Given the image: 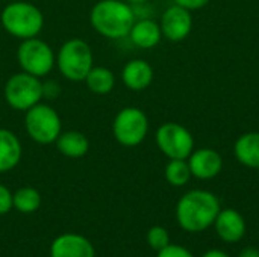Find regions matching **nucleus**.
Returning a JSON list of instances; mask_svg holds the SVG:
<instances>
[{
    "mask_svg": "<svg viewBox=\"0 0 259 257\" xmlns=\"http://www.w3.org/2000/svg\"><path fill=\"white\" fill-rule=\"evenodd\" d=\"M220 209V200L215 194L193 189L179 198L176 204V220L185 232L200 233L214 226Z\"/></svg>",
    "mask_w": 259,
    "mask_h": 257,
    "instance_id": "1",
    "label": "nucleus"
},
{
    "mask_svg": "<svg viewBox=\"0 0 259 257\" xmlns=\"http://www.w3.org/2000/svg\"><path fill=\"white\" fill-rule=\"evenodd\" d=\"M135 23L132 5L126 0H99L90 11L91 27L103 38H126Z\"/></svg>",
    "mask_w": 259,
    "mask_h": 257,
    "instance_id": "2",
    "label": "nucleus"
},
{
    "mask_svg": "<svg viewBox=\"0 0 259 257\" xmlns=\"http://www.w3.org/2000/svg\"><path fill=\"white\" fill-rule=\"evenodd\" d=\"M0 24L6 33L23 41L41 33L44 27V14L30 2H9L0 12Z\"/></svg>",
    "mask_w": 259,
    "mask_h": 257,
    "instance_id": "3",
    "label": "nucleus"
},
{
    "mask_svg": "<svg viewBox=\"0 0 259 257\" xmlns=\"http://www.w3.org/2000/svg\"><path fill=\"white\" fill-rule=\"evenodd\" d=\"M93 67V48L82 38L67 39L56 52V68L70 82H83Z\"/></svg>",
    "mask_w": 259,
    "mask_h": 257,
    "instance_id": "4",
    "label": "nucleus"
},
{
    "mask_svg": "<svg viewBox=\"0 0 259 257\" xmlns=\"http://www.w3.org/2000/svg\"><path fill=\"white\" fill-rule=\"evenodd\" d=\"M24 129L27 136L41 145L55 144L62 132L59 114L47 103H38L24 112Z\"/></svg>",
    "mask_w": 259,
    "mask_h": 257,
    "instance_id": "5",
    "label": "nucleus"
},
{
    "mask_svg": "<svg viewBox=\"0 0 259 257\" xmlns=\"http://www.w3.org/2000/svg\"><path fill=\"white\" fill-rule=\"evenodd\" d=\"M17 62L21 71L42 79L56 67V53L44 39L35 36L20 41Z\"/></svg>",
    "mask_w": 259,
    "mask_h": 257,
    "instance_id": "6",
    "label": "nucleus"
},
{
    "mask_svg": "<svg viewBox=\"0 0 259 257\" xmlns=\"http://www.w3.org/2000/svg\"><path fill=\"white\" fill-rule=\"evenodd\" d=\"M3 97L9 108L26 112L42 100V82L39 77L18 71L6 80Z\"/></svg>",
    "mask_w": 259,
    "mask_h": 257,
    "instance_id": "7",
    "label": "nucleus"
},
{
    "mask_svg": "<svg viewBox=\"0 0 259 257\" xmlns=\"http://www.w3.org/2000/svg\"><path fill=\"white\" fill-rule=\"evenodd\" d=\"M149 133V118L140 108L127 106L117 112L112 121L115 141L127 148L140 145Z\"/></svg>",
    "mask_w": 259,
    "mask_h": 257,
    "instance_id": "8",
    "label": "nucleus"
},
{
    "mask_svg": "<svg viewBox=\"0 0 259 257\" xmlns=\"http://www.w3.org/2000/svg\"><path fill=\"white\" fill-rule=\"evenodd\" d=\"M158 148L168 159H188L194 150L191 132L179 123H164L155 133Z\"/></svg>",
    "mask_w": 259,
    "mask_h": 257,
    "instance_id": "9",
    "label": "nucleus"
},
{
    "mask_svg": "<svg viewBox=\"0 0 259 257\" xmlns=\"http://www.w3.org/2000/svg\"><path fill=\"white\" fill-rule=\"evenodd\" d=\"M162 36L167 38L168 41L179 42L188 38L193 29V17L191 11L181 5H173L165 9V12L161 17L159 21Z\"/></svg>",
    "mask_w": 259,
    "mask_h": 257,
    "instance_id": "10",
    "label": "nucleus"
},
{
    "mask_svg": "<svg viewBox=\"0 0 259 257\" xmlns=\"http://www.w3.org/2000/svg\"><path fill=\"white\" fill-rule=\"evenodd\" d=\"M187 161L193 177L200 180H211L217 177L223 170V158L219 151L212 148L203 147L199 150H193Z\"/></svg>",
    "mask_w": 259,
    "mask_h": 257,
    "instance_id": "11",
    "label": "nucleus"
},
{
    "mask_svg": "<svg viewBox=\"0 0 259 257\" xmlns=\"http://www.w3.org/2000/svg\"><path fill=\"white\" fill-rule=\"evenodd\" d=\"M214 229L222 241L228 244H235L241 241L246 235V221L243 215L235 209H220L214 221Z\"/></svg>",
    "mask_w": 259,
    "mask_h": 257,
    "instance_id": "12",
    "label": "nucleus"
},
{
    "mask_svg": "<svg viewBox=\"0 0 259 257\" xmlns=\"http://www.w3.org/2000/svg\"><path fill=\"white\" fill-rule=\"evenodd\" d=\"M93 244L82 235L64 233L59 235L50 247V257H94Z\"/></svg>",
    "mask_w": 259,
    "mask_h": 257,
    "instance_id": "13",
    "label": "nucleus"
},
{
    "mask_svg": "<svg viewBox=\"0 0 259 257\" xmlns=\"http://www.w3.org/2000/svg\"><path fill=\"white\" fill-rule=\"evenodd\" d=\"M121 80L131 91H144L153 82V68L144 59H132L123 67Z\"/></svg>",
    "mask_w": 259,
    "mask_h": 257,
    "instance_id": "14",
    "label": "nucleus"
},
{
    "mask_svg": "<svg viewBox=\"0 0 259 257\" xmlns=\"http://www.w3.org/2000/svg\"><path fill=\"white\" fill-rule=\"evenodd\" d=\"M20 138L9 129H0V174L12 171L21 161Z\"/></svg>",
    "mask_w": 259,
    "mask_h": 257,
    "instance_id": "15",
    "label": "nucleus"
},
{
    "mask_svg": "<svg viewBox=\"0 0 259 257\" xmlns=\"http://www.w3.org/2000/svg\"><path fill=\"white\" fill-rule=\"evenodd\" d=\"M129 39L132 41L134 45L140 48H153L156 47L161 39H162V32L159 23L150 18H143V20H135L131 32H129Z\"/></svg>",
    "mask_w": 259,
    "mask_h": 257,
    "instance_id": "16",
    "label": "nucleus"
},
{
    "mask_svg": "<svg viewBox=\"0 0 259 257\" xmlns=\"http://www.w3.org/2000/svg\"><path fill=\"white\" fill-rule=\"evenodd\" d=\"M55 145L62 156L70 159H80L90 151V141L79 130L61 132V135L55 141Z\"/></svg>",
    "mask_w": 259,
    "mask_h": 257,
    "instance_id": "17",
    "label": "nucleus"
},
{
    "mask_svg": "<svg viewBox=\"0 0 259 257\" xmlns=\"http://www.w3.org/2000/svg\"><path fill=\"white\" fill-rule=\"evenodd\" d=\"M234 155L240 164L256 170L259 167V132L243 133L235 141Z\"/></svg>",
    "mask_w": 259,
    "mask_h": 257,
    "instance_id": "18",
    "label": "nucleus"
},
{
    "mask_svg": "<svg viewBox=\"0 0 259 257\" xmlns=\"http://www.w3.org/2000/svg\"><path fill=\"white\" fill-rule=\"evenodd\" d=\"M83 82L93 94L105 95L115 88V74L112 73V70L97 65L90 70Z\"/></svg>",
    "mask_w": 259,
    "mask_h": 257,
    "instance_id": "19",
    "label": "nucleus"
},
{
    "mask_svg": "<svg viewBox=\"0 0 259 257\" xmlns=\"http://www.w3.org/2000/svg\"><path fill=\"white\" fill-rule=\"evenodd\" d=\"M12 206L20 214H33L41 206V195L32 186H23L12 194Z\"/></svg>",
    "mask_w": 259,
    "mask_h": 257,
    "instance_id": "20",
    "label": "nucleus"
},
{
    "mask_svg": "<svg viewBox=\"0 0 259 257\" xmlns=\"http://www.w3.org/2000/svg\"><path fill=\"white\" fill-rule=\"evenodd\" d=\"M164 176H165V180L171 186H176V188L185 186L193 177L187 159H170L168 164L165 165Z\"/></svg>",
    "mask_w": 259,
    "mask_h": 257,
    "instance_id": "21",
    "label": "nucleus"
},
{
    "mask_svg": "<svg viewBox=\"0 0 259 257\" xmlns=\"http://www.w3.org/2000/svg\"><path fill=\"white\" fill-rule=\"evenodd\" d=\"M147 244L150 245L152 250H155L158 253L159 250H162L164 247H167L170 244V235L164 227L153 226L147 232Z\"/></svg>",
    "mask_w": 259,
    "mask_h": 257,
    "instance_id": "22",
    "label": "nucleus"
},
{
    "mask_svg": "<svg viewBox=\"0 0 259 257\" xmlns=\"http://www.w3.org/2000/svg\"><path fill=\"white\" fill-rule=\"evenodd\" d=\"M156 257H194L193 253L182 247V245H175V244H168L167 247H164L162 250L158 251Z\"/></svg>",
    "mask_w": 259,
    "mask_h": 257,
    "instance_id": "23",
    "label": "nucleus"
},
{
    "mask_svg": "<svg viewBox=\"0 0 259 257\" xmlns=\"http://www.w3.org/2000/svg\"><path fill=\"white\" fill-rule=\"evenodd\" d=\"M12 208V192L0 183V215H6Z\"/></svg>",
    "mask_w": 259,
    "mask_h": 257,
    "instance_id": "24",
    "label": "nucleus"
},
{
    "mask_svg": "<svg viewBox=\"0 0 259 257\" xmlns=\"http://www.w3.org/2000/svg\"><path fill=\"white\" fill-rule=\"evenodd\" d=\"M59 94H61V85L56 80L42 82V98L55 100Z\"/></svg>",
    "mask_w": 259,
    "mask_h": 257,
    "instance_id": "25",
    "label": "nucleus"
},
{
    "mask_svg": "<svg viewBox=\"0 0 259 257\" xmlns=\"http://www.w3.org/2000/svg\"><path fill=\"white\" fill-rule=\"evenodd\" d=\"M211 0H175L176 5H181L184 8H187L188 11H196L200 9L203 6H206Z\"/></svg>",
    "mask_w": 259,
    "mask_h": 257,
    "instance_id": "26",
    "label": "nucleus"
},
{
    "mask_svg": "<svg viewBox=\"0 0 259 257\" xmlns=\"http://www.w3.org/2000/svg\"><path fill=\"white\" fill-rule=\"evenodd\" d=\"M238 257H259V250L256 247H246L240 251Z\"/></svg>",
    "mask_w": 259,
    "mask_h": 257,
    "instance_id": "27",
    "label": "nucleus"
},
{
    "mask_svg": "<svg viewBox=\"0 0 259 257\" xmlns=\"http://www.w3.org/2000/svg\"><path fill=\"white\" fill-rule=\"evenodd\" d=\"M202 257H231L228 253H225V251H222V250H209V251H206L205 254Z\"/></svg>",
    "mask_w": 259,
    "mask_h": 257,
    "instance_id": "28",
    "label": "nucleus"
},
{
    "mask_svg": "<svg viewBox=\"0 0 259 257\" xmlns=\"http://www.w3.org/2000/svg\"><path fill=\"white\" fill-rule=\"evenodd\" d=\"M129 5H132V6H138V5H143V3H146L147 0H126Z\"/></svg>",
    "mask_w": 259,
    "mask_h": 257,
    "instance_id": "29",
    "label": "nucleus"
},
{
    "mask_svg": "<svg viewBox=\"0 0 259 257\" xmlns=\"http://www.w3.org/2000/svg\"><path fill=\"white\" fill-rule=\"evenodd\" d=\"M9 2H18V0H9Z\"/></svg>",
    "mask_w": 259,
    "mask_h": 257,
    "instance_id": "30",
    "label": "nucleus"
},
{
    "mask_svg": "<svg viewBox=\"0 0 259 257\" xmlns=\"http://www.w3.org/2000/svg\"><path fill=\"white\" fill-rule=\"evenodd\" d=\"M256 171H258V174H259V167H258V168H256Z\"/></svg>",
    "mask_w": 259,
    "mask_h": 257,
    "instance_id": "31",
    "label": "nucleus"
}]
</instances>
